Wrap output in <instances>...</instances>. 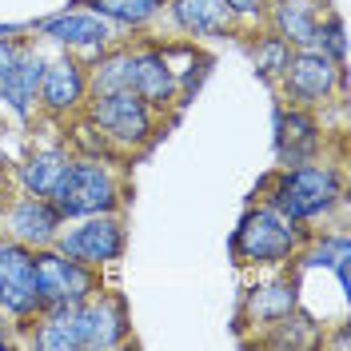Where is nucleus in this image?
<instances>
[{
  "label": "nucleus",
  "instance_id": "obj_1",
  "mask_svg": "<svg viewBox=\"0 0 351 351\" xmlns=\"http://www.w3.org/2000/svg\"><path fill=\"white\" fill-rule=\"evenodd\" d=\"M256 199L271 204L287 219H295V223H304V228L315 232L335 212H343V204H348V180H343V168L335 160L319 156V160H307V164L276 168L256 188Z\"/></svg>",
  "mask_w": 351,
  "mask_h": 351
},
{
  "label": "nucleus",
  "instance_id": "obj_2",
  "mask_svg": "<svg viewBox=\"0 0 351 351\" xmlns=\"http://www.w3.org/2000/svg\"><path fill=\"white\" fill-rule=\"evenodd\" d=\"M128 160L100 152H72L60 180L52 184V208L64 219L100 216V212H124L128 208Z\"/></svg>",
  "mask_w": 351,
  "mask_h": 351
},
{
  "label": "nucleus",
  "instance_id": "obj_3",
  "mask_svg": "<svg viewBox=\"0 0 351 351\" xmlns=\"http://www.w3.org/2000/svg\"><path fill=\"white\" fill-rule=\"evenodd\" d=\"M307 236H311V228L287 219L284 212H276L263 199H252L243 208L228 247H232L236 267H243V271H271V267H287L295 260L300 247L307 243Z\"/></svg>",
  "mask_w": 351,
  "mask_h": 351
},
{
  "label": "nucleus",
  "instance_id": "obj_4",
  "mask_svg": "<svg viewBox=\"0 0 351 351\" xmlns=\"http://www.w3.org/2000/svg\"><path fill=\"white\" fill-rule=\"evenodd\" d=\"M80 116L96 128V136L104 140L108 156H120V160L144 156L156 140L164 136V128H168V120H164L160 112L148 108L132 88L88 96V104H84Z\"/></svg>",
  "mask_w": 351,
  "mask_h": 351
},
{
  "label": "nucleus",
  "instance_id": "obj_5",
  "mask_svg": "<svg viewBox=\"0 0 351 351\" xmlns=\"http://www.w3.org/2000/svg\"><path fill=\"white\" fill-rule=\"evenodd\" d=\"M276 96H280V104H295V108H311V112L343 104L348 68L324 56L319 48H295L284 76L276 80Z\"/></svg>",
  "mask_w": 351,
  "mask_h": 351
},
{
  "label": "nucleus",
  "instance_id": "obj_6",
  "mask_svg": "<svg viewBox=\"0 0 351 351\" xmlns=\"http://www.w3.org/2000/svg\"><path fill=\"white\" fill-rule=\"evenodd\" d=\"M28 28L40 44H52L56 52H68V56H76L84 64H92L100 52H108L116 40H124V32L116 24L104 21L100 12H92L80 0L60 8V12H52V16H44V21H32Z\"/></svg>",
  "mask_w": 351,
  "mask_h": 351
},
{
  "label": "nucleus",
  "instance_id": "obj_7",
  "mask_svg": "<svg viewBox=\"0 0 351 351\" xmlns=\"http://www.w3.org/2000/svg\"><path fill=\"white\" fill-rule=\"evenodd\" d=\"M52 247H60L76 263H88L96 271H108L128 252V219H124V212H100V216L64 219Z\"/></svg>",
  "mask_w": 351,
  "mask_h": 351
},
{
  "label": "nucleus",
  "instance_id": "obj_8",
  "mask_svg": "<svg viewBox=\"0 0 351 351\" xmlns=\"http://www.w3.org/2000/svg\"><path fill=\"white\" fill-rule=\"evenodd\" d=\"M132 92L148 104L152 112H160L168 124L184 112L180 100V80H176V68L164 52V44L148 36H132Z\"/></svg>",
  "mask_w": 351,
  "mask_h": 351
},
{
  "label": "nucleus",
  "instance_id": "obj_9",
  "mask_svg": "<svg viewBox=\"0 0 351 351\" xmlns=\"http://www.w3.org/2000/svg\"><path fill=\"white\" fill-rule=\"evenodd\" d=\"M36 287H40V311L44 307H72L104 291V271L76 263L60 247H36Z\"/></svg>",
  "mask_w": 351,
  "mask_h": 351
},
{
  "label": "nucleus",
  "instance_id": "obj_10",
  "mask_svg": "<svg viewBox=\"0 0 351 351\" xmlns=\"http://www.w3.org/2000/svg\"><path fill=\"white\" fill-rule=\"evenodd\" d=\"M300 307V271L287 263V267H271V271H260L256 284L243 287L240 300V315H236V328L247 335V331H267L276 319H284Z\"/></svg>",
  "mask_w": 351,
  "mask_h": 351
},
{
  "label": "nucleus",
  "instance_id": "obj_11",
  "mask_svg": "<svg viewBox=\"0 0 351 351\" xmlns=\"http://www.w3.org/2000/svg\"><path fill=\"white\" fill-rule=\"evenodd\" d=\"M0 311L21 331L40 315V287H36V247L16 240H0Z\"/></svg>",
  "mask_w": 351,
  "mask_h": 351
},
{
  "label": "nucleus",
  "instance_id": "obj_12",
  "mask_svg": "<svg viewBox=\"0 0 351 351\" xmlns=\"http://www.w3.org/2000/svg\"><path fill=\"white\" fill-rule=\"evenodd\" d=\"M84 104H88V64L68 56V52L48 56L40 72V96H36L40 120L72 124L84 112Z\"/></svg>",
  "mask_w": 351,
  "mask_h": 351
},
{
  "label": "nucleus",
  "instance_id": "obj_13",
  "mask_svg": "<svg viewBox=\"0 0 351 351\" xmlns=\"http://www.w3.org/2000/svg\"><path fill=\"white\" fill-rule=\"evenodd\" d=\"M64 216L52 208L48 196L16 192L0 199V240H16L24 247H52Z\"/></svg>",
  "mask_w": 351,
  "mask_h": 351
},
{
  "label": "nucleus",
  "instance_id": "obj_14",
  "mask_svg": "<svg viewBox=\"0 0 351 351\" xmlns=\"http://www.w3.org/2000/svg\"><path fill=\"white\" fill-rule=\"evenodd\" d=\"M271 124H276V168L319 160L324 148H328V128H324L319 112L295 108V104H280L276 100Z\"/></svg>",
  "mask_w": 351,
  "mask_h": 351
},
{
  "label": "nucleus",
  "instance_id": "obj_15",
  "mask_svg": "<svg viewBox=\"0 0 351 351\" xmlns=\"http://www.w3.org/2000/svg\"><path fill=\"white\" fill-rule=\"evenodd\" d=\"M76 311H80V351H116L132 343V315L120 291L104 287Z\"/></svg>",
  "mask_w": 351,
  "mask_h": 351
},
{
  "label": "nucleus",
  "instance_id": "obj_16",
  "mask_svg": "<svg viewBox=\"0 0 351 351\" xmlns=\"http://www.w3.org/2000/svg\"><path fill=\"white\" fill-rule=\"evenodd\" d=\"M44 60L48 52L40 48V40L28 32L16 52V60L8 64L4 80H0V112H8L12 120L21 124H32L40 108H36V96H40V72H44Z\"/></svg>",
  "mask_w": 351,
  "mask_h": 351
},
{
  "label": "nucleus",
  "instance_id": "obj_17",
  "mask_svg": "<svg viewBox=\"0 0 351 351\" xmlns=\"http://www.w3.org/2000/svg\"><path fill=\"white\" fill-rule=\"evenodd\" d=\"M164 16L184 40H243V24L223 0H168Z\"/></svg>",
  "mask_w": 351,
  "mask_h": 351
},
{
  "label": "nucleus",
  "instance_id": "obj_18",
  "mask_svg": "<svg viewBox=\"0 0 351 351\" xmlns=\"http://www.w3.org/2000/svg\"><path fill=\"white\" fill-rule=\"evenodd\" d=\"M291 267H328L335 271V280H339V300L348 304L351 300V236L339 228V232H311L307 243L300 247V256L291 260Z\"/></svg>",
  "mask_w": 351,
  "mask_h": 351
},
{
  "label": "nucleus",
  "instance_id": "obj_19",
  "mask_svg": "<svg viewBox=\"0 0 351 351\" xmlns=\"http://www.w3.org/2000/svg\"><path fill=\"white\" fill-rule=\"evenodd\" d=\"M328 8H331L328 0H271L263 28H271V32H276L280 40H287L291 48H311L315 28H319V16H324Z\"/></svg>",
  "mask_w": 351,
  "mask_h": 351
},
{
  "label": "nucleus",
  "instance_id": "obj_20",
  "mask_svg": "<svg viewBox=\"0 0 351 351\" xmlns=\"http://www.w3.org/2000/svg\"><path fill=\"white\" fill-rule=\"evenodd\" d=\"M68 160H72V148H68V140L32 148V152H28L21 164H16V172H12V180H16V192L48 196V192H52V184L60 180V172H64Z\"/></svg>",
  "mask_w": 351,
  "mask_h": 351
},
{
  "label": "nucleus",
  "instance_id": "obj_21",
  "mask_svg": "<svg viewBox=\"0 0 351 351\" xmlns=\"http://www.w3.org/2000/svg\"><path fill=\"white\" fill-rule=\"evenodd\" d=\"M92 12H100L112 21L124 36H148L156 24L164 21V4L168 0H80Z\"/></svg>",
  "mask_w": 351,
  "mask_h": 351
},
{
  "label": "nucleus",
  "instance_id": "obj_22",
  "mask_svg": "<svg viewBox=\"0 0 351 351\" xmlns=\"http://www.w3.org/2000/svg\"><path fill=\"white\" fill-rule=\"evenodd\" d=\"M160 44H164V52H168V60H172V68H176L180 100L188 104V100L199 92L204 76L212 72V56H208L196 40H184V36H176V40H160Z\"/></svg>",
  "mask_w": 351,
  "mask_h": 351
},
{
  "label": "nucleus",
  "instance_id": "obj_23",
  "mask_svg": "<svg viewBox=\"0 0 351 351\" xmlns=\"http://www.w3.org/2000/svg\"><path fill=\"white\" fill-rule=\"evenodd\" d=\"M243 40H247V52H252L256 76L276 88V80L284 76V68H287V60H291V52H295V48H291L287 40H280L271 28H256V32H247Z\"/></svg>",
  "mask_w": 351,
  "mask_h": 351
},
{
  "label": "nucleus",
  "instance_id": "obj_24",
  "mask_svg": "<svg viewBox=\"0 0 351 351\" xmlns=\"http://www.w3.org/2000/svg\"><path fill=\"white\" fill-rule=\"evenodd\" d=\"M324 328H328V324L311 319V315H304V311L295 307L291 315H284V319H276L267 331H260L256 343H263V348H315L319 335H324Z\"/></svg>",
  "mask_w": 351,
  "mask_h": 351
},
{
  "label": "nucleus",
  "instance_id": "obj_25",
  "mask_svg": "<svg viewBox=\"0 0 351 351\" xmlns=\"http://www.w3.org/2000/svg\"><path fill=\"white\" fill-rule=\"evenodd\" d=\"M311 48H319L324 56H331L335 64L348 68V28H343L339 8H328V12L319 16V28H315V40H311Z\"/></svg>",
  "mask_w": 351,
  "mask_h": 351
},
{
  "label": "nucleus",
  "instance_id": "obj_26",
  "mask_svg": "<svg viewBox=\"0 0 351 351\" xmlns=\"http://www.w3.org/2000/svg\"><path fill=\"white\" fill-rule=\"evenodd\" d=\"M232 12H236V21L243 24V36L247 32H256V28H263V21H267V8H271V0H223Z\"/></svg>",
  "mask_w": 351,
  "mask_h": 351
},
{
  "label": "nucleus",
  "instance_id": "obj_27",
  "mask_svg": "<svg viewBox=\"0 0 351 351\" xmlns=\"http://www.w3.org/2000/svg\"><path fill=\"white\" fill-rule=\"evenodd\" d=\"M28 36V32H24ZM24 36H0V80H4V72H8V64L16 60V52H21Z\"/></svg>",
  "mask_w": 351,
  "mask_h": 351
},
{
  "label": "nucleus",
  "instance_id": "obj_28",
  "mask_svg": "<svg viewBox=\"0 0 351 351\" xmlns=\"http://www.w3.org/2000/svg\"><path fill=\"white\" fill-rule=\"evenodd\" d=\"M8 348H21V339H16V328H0V351Z\"/></svg>",
  "mask_w": 351,
  "mask_h": 351
},
{
  "label": "nucleus",
  "instance_id": "obj_29",
  "mask_svg": "<svg viewBox=\"0 0 351 351\" xmlns=\"http://www.w3.org/2000/svg\"><path fill=\"white\" fill-rule=\"evenodd\" d=\"M24 32H32L28 24H0V36H24Z\"/></svg>",
  "mask_w": 351,
  "mask_h": 351
},
{
  "label": "nucleus",
  "instance_id": "obj_30",
  "mask_svg": "<svg viewBox=\"0 0 351 351\" xmlns=\"http://www.w3.org/2000/svg\"><path fill=\"white\" fill-rule=\"evenodd\" d=\"M0 328H12V324H8V315H4V311H0Z\"/></svg>",
  "mask_w": 351,
  "mask_h": 351
}]
</instances>
